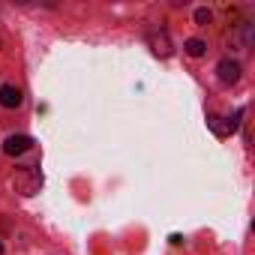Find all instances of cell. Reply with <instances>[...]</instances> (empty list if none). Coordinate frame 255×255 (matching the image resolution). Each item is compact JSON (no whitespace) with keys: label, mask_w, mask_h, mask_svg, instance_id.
Segmentation results:
<instances>
[{"label":"cell","mask_w":255,"mask_h":255,"mask_svg":"<svg viewBox=\"0 0 255 255\" xmlns=\"http://www.w3.org/2000/svg\"><path fill=\"white\" fill-rule=\"evenodd\" d=\"M12 186H15L21 195H36L39 186H42V177H39V171H33V168H21V171L12 177Z\"/></svg>","instance_id":"6da1fadb"},{"label":"cell","mask_w":255,"mask_h":255,"mask_svg":"<svg viewBox=\"0 0 255 255\" xmlns=\"http://www.w3.org/2000/svg\"><path fill=\"white\" fill-rule=\"evenodd\" d=\"M147 45H150L153 54H159V57H171V51H174L171 36H168L165 30H150V33H147Z\"/></svg>","instance_id":"7a4b0ae2"},{"label":"cell","mask_w":255,"mask_h":255,"mask_svg":"<svg viewBox=\"0 0 255 255\" xmlns=\"http://www.w3.org/2000/svg\"><path fill=\"white\" fill-rule=\"evenodd\" d=\"M216 72H219V81H222V84H234V81L240 78V63H237V60H219Z\"/></svg>","instance_id":"3957f363"},{"label":"cell","mask_w":255,"mask_h":255,"mask_svg":"<svg viewBox=\"0 0 255 255\" xmlns=\"http://www.w3.org/2000/svg\"><path fill=\"white\" fill-rule=\"evenodd\" d=\"M30 144H33V141H30L27 135H9V138L3 141V150H6L9 156H18V153H27Z\"/></svg>","instance_id":"277c9868"},{"label":"cell","mask_w":255,"mask_h":255,"mask_svg":"<svg viewBox=\"0 0 255 255\" xmlns=\"http://www.w3.org/2000/svg\"><path fill=\"white\" fill-rule=\"evenodd\" d=\"M0 105L3 108H18L21 105V90L6 84V87H0Z\"/></svg>","instance_id":"5b68a950"},{"label":"cell","mask_w":255,"mask_h":255,"mask_svg":"<svg viewBox=\"0 0 255 255\" xmlns=\"http://www.w3.org/2000/svg\"><path fill=\"white\" fill-rule=\"evenodd\" d=\"M183 48H186V54H189V57H201V54L207 51V42H204V39H186V45H183Z\"/></svg>","instance_id":"8992f818"},{"label":"cell","mask_w":255,"mask_h":255,"mask_svg":"<svg viewBox=\"0 0 255 255\" xmlns=\"http://www.w3.org/2000/svg\"><path fill=\"white\" fill-rule=\"evenodd\" d=\"M195 21L198 24H210V9H195Z\"/></svg>","instance_id":"52a82bcc"},{"label":"cell","mask_w":255,"mask_h":255,"mask_svg":"<svg viewBox=\"0 0 255 255\" xmlns=\"http://www.w3.org/2000/svg\"><path fill=\"white\" fill-rule=\"evenodd\" d=\"M210 126H213V132H216V135H225V132H228L225 126L219 123V117H210Z\"/></svg>","instance_id":"ba28073f"},{"label":"cell","mask_w":255,"mask_h":255,"mask_svg":"<svg viewBox=\"0 0 255 255\" xmlns=\"http://www.w3.org/2000/svg\"><path fill=\"white\" fill-rule=\"evenodd\" d=\"M0 255H3V246H0Z\"/></svg>","instance_id":"9c48e42d"}]
</instances>
